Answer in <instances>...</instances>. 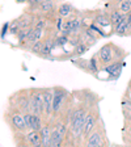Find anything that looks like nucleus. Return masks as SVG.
Returning <instances> with one entry per match:
<instances>
[{
  "instance_id": "f257e3e1",
  "label": "nucleus",
  "mask_w": 131,
  "mask_h": 147,
  "mask_svg": "<svg viewBox=\"0 0 131 147\" xmlns=\"http://www.w3.org/2000/svg\"><path fill=\"white\" fill-rule=\"evenodd\" d=\"M88 116V110L84 108L73 110L71 114V131H72L73 138H77L79 135H83V129H84V122Z\"/></svg>"
},
{
  "instance_id": "5701e85b",
  "label": "nucleus",
  "mask_w": 131,
  "mask_h": 147,
  "mask_svg": "<svg viewBox=\"0 0 131 147\" xmlns=\"http://www.w3.org/2000/svg\"><path fill=\"white\" fill-rule=\"evenodd\" d=\"M96 58L97 57H93L91 61H88V71L89 72H98V68H97V62H96Z\"/></svg>"
},
{
  "instance_id": "bb28decb",
  "label": "nucleus",
  "mask_w": 131,
  "mask_h": 147,
  "mask_svg": "<svg viewBox=\"0 0 131 147\" xmlns=\"http://www.w3.org/2000/svg\"><path fill=\"white\" fill-rule=\"evenodd\" d=\"M55 41H56V45H58V46H63V45H66V43L68 42V37L64 36V34H62V36L58 37Z\"/></svg>"
},
{
  "instance_id": "b1692460",
  "label": "nucleus",
  "mask_w": 131,
  "mask_h": 147,
  "mask_svg": "<svg viewBox=\"0 0 131 147\" xmlns=\"http://www.w3.org/2000/svg\"><path fill=\"white\" fill-rule=\"evenodd\" d=\"M96 22L98 25H102V26H109L112 25V21H110V17H105V16H98L96 18Z\"/></svg>"
},
{
  "instance_id": "a878e982",
  "label": "nucleus",
  "mask_w": 131,
  "mask_h": 147,
  "mask_svg": "<svg viewBox=\"0 0 131 147\" xmlns=\"http://www.w3.org/2000/svg\"><path fill=\"white\" fill-rule=\"evenodd\" d=\"M87 51V45L85 43H79V45L76 46V49H75V53L76 54H79V55H81V54H84V53Z\"/></svg>"
},
{
  "instance_id": "cd10ccee",
  "label": "nucleus",
  "mask_w": 131,
  "mask_h": 147,
  "mask_svg": "<svg viewBox=\"0 0 131 147\" xmlns=\"http://www.w3.org/2000/svg\"><path fill=\"white\" fill-rule=\"evenodd\" d=\"M43 0H28V3L32 4V5H37V4H41Z\"/></svg>"
},
{
  "instance_id": "a211bd4d",
  "label": "nucleus",
  "mask_w": 131,
  "mask_h": 147,
  "mask_svg": "<svg viewBox=\"0 0 131 147\" xmlns=\"http://www.w3.org/2000/svg\"><path fill=\"white\" fill-rule=\"evenodd\" d=\"M71 12H72V7H71L68 3L62 4V5L58 8V13H59V16H62V17H67L68 15H71Z\"/></svg>"
},
{
  "instance_id": "393cba45",
  "label": "nucleus",
  "mask_w": 131,
  "mask_h": 147,
  "mask_svg": "<svg viewBox=\"0 0 131 147\" xmlns=\"http://www.w3.org/2000/svg\"><path fill=\"white\" fill-rule=\"evenodd\" d=\"M55 129L58 130L59 133H60L63 137H66V134H67V125L63 122H58L56 123V126H55Z\"/></svg>"
},
{
  "instance_id": "dca6fc26",
  "label": "nucleus",
  "mask_w": 131,
  "mask_h": 147,
  "mask_svg": "<svg viewBox=\"0 0 131 147\" xmlns=\"http://www.w3.org/2000/svg\"><path fill=\"white\" fill-rule=\"evenodd\" d=\"M125 13L121 11V9H114V11H112V13H110V21H112V25H114L116 26L117 24H119V22L122 21V18L125 17Z\"/></svg>"
},
{
  "instance_id": "2eb2a0df",
  "label": "nucleus",
  "mask_w": 131,
  "mask_h": 147,
  "mask_svg": "<svg viewBox=\"0 0 131 147\" xmlns=\"http://www.w3.org/2000/svg\"><path fill=\"white\" fill-rule=\"evenodd\" d=\"M63 135L60 134V133L56 130V129H54L51 131V138H50V146L51 147H56V146H60L62 142H63Z\"/></svg>"
},
{
  "instance_id": "20e7f679",
  "label": "nucleus",
  "mask_w": 131,
  "mask_h": 147,
  "mask_svg": "<svg viewBox=\"0 0 131 147\" xmlns=\"http://www.w3.org/2000/svg\"><path fill=\"white\" fill-rule=\"evenodd\" d=\"M67 96V92L63 88H52V113H58L63 105V100Z\"/></svg>"
},
{
  "instance_id": "c756f323",
  "label": "nucleus",
  "mask_w": 131,
  "mask_h": 147,
  "mask_svg": "<svg viewBox=\"0 0 131 147\" xmlns=\"http://www.w3.org/2000/svg\"><path fill=\"white\" fill-rule=\"evenodd\" d=\"M62 22H63V18L62 16L58 18V21H56V26H58V30H62Z\"/></svg>"
},
{
  "instance_id": "1a4fd4ad",
  "label": "nucleus",
  "mask_w": 131,
  "mask_h": 147,
  "mask_svg": "<svg viewBox=\"0 0 131 147\" xmlns=\"http://www.w3.org/2000/svg\"><path fill=\"white\" fill-rule=\"evenodd\" d=\"M102 138H104L102 131H101L100 129H97V130H95L92 134H89V138H88V141H87V144L91 146V147L101 146V144H102Z\"/></svg>"
},
{
  "instance_id": "473e14b6",
  "label": "nucleus",
  "mask_w": 131,
  "mask_h": 147,
  "mask_svg": "<svg viewBox=\"0 0 131 147\" xmlns=\"http://www.w3.org/2000/svg\"><path fill=\"white\" fill-rule=\"evenodd\" d=\"M130 100H131V92H130Z\"/></svg>"
},
{
  "instance_id": "f3484780",
  "label": "nucleus",
  "mask_w": 131,
  "mask_h": 147,
  "mask_svg": "<svg viewBox=\"0 0 131 147\" xmlns=\"http://www.w3.org/2000/svg\"><path fill=\"white\" fill-rule=\"evenodd\" d=\"M55 46H56V41L51 40V38L46 40V42H45V45H43V49H42V53H41V55H43V57H49V55L52 53V50H54Z\"/></svg>"
},
{
  "instance_id": "6ab92c4d",
  "label": "nucleus",
  "mask_w": 131,
  "mask_h": 147,
  "mask_svg": "<svg viewBox=\"0 0 131 147\" xmlns=\"http://www.w3.org/2000/svg\"><path fill=\"white\" fill-rule=\"evenodd\" d=\"M41 37H42V28H38V26H37L36 29H33V33H32V36H30V40H29V42H30V43L37 42V41L41 40Z\"/></svg>"
},
{
  "instance_id": "39448f33",
  "label": "nucleus",
  "mask_w": 131,
  "mask_h": 147,
  "mask_svg": "<svg viewBox=\"0 0 131 147\" xmlns=\"http://www.w3.org/2000/svg\"><path fill=\"white\" fill-rule=\"evenodd\" d=\"M80 28H81V21H80L79 18H76V17L70 18V20H67V21L64 22V28L62 29V34L68 36L71 33L77 32Z\"/></svg>"
},
{
  "instance_id": "f8f14e48",
  "label": "nucleus",
  "mask_w": 131,
  "mask_h": 147,
  "mask_svg": "<svg viewBox=\"0 0 131 147\" xmlns=\"http://www.w3.org/2000/svg\"><path fill=\"white\" fill-rule=\"evenodd\" d=\"M11 125H13L17 130H25V129H28L24 116L17 114V113H15L12 117H11Z\"/></svg>"
},
{
  "instance_id": "7ed1b4c3",
  "label": "nucleus",
  "mask_w": 131,
  "mask_h": 147,
  "mask_svg": "<svg viewBox=\"0 0 131 147\" xmlns=\"http://www.w3.org/2000/svg\"><path fill=\"white\" fill-rule=\"evenodd\" d=\"M30 109H32V113L43 116V91L42 89L34 91V93H32Z\"/></svg>"
},
{
  "instance_id": "9b49d317",
  "label": "nucleus",
  "mask_w": 131,
  "mask_h": 147,
  "mask_svg": "<svg viewBox=\"0 0 131 147\" xmlns=\"http://www.w3.org/2000/svg\"><path fill=\"white\" fill-rule=\"evenodd\" d=\"M26 141L32 146H42V141H41V133L40 130H30L26 134Z\"/></svg>"
},
{
  "instance_id": "9d476101",
  "label": "nucleus",
  "mask_w": 131,
  "mask_h": 147,
  "mask_svg": "<svg viewBox=\"0 0 131 147\" xmlns=\"http://www.w3.org/2000/svg\"><path fill=\"white\" fill-rule=\"evenodd\" d=\"M104 70L109 74L110 78L116 79V78L119 76V74H121V71H122V63H121L119 61L113 62V63H110V64H107V66H105Z\"/></svg>"
},
{
  "instance_id": "412c9836",
  "label": "nucleus",
  "mask_w": 131,
  "mask_h": 147,
  "mask_svg": "<svg viewBox=\"0 0 131 147\" xmlns=\"http://www.w3.org/2000/svg\"><path fill=\"white\" fill-rule=\"evenodd\" d=\"M40 8L42 9L43 12H50V11L54 8V4H52L51 0H43L42 3L40 4Z\"/></svg>"
},
{
  "instance_id": "423d86ee",
  "label": "nucleus",
  "mask_w": 131,
  "mask_h": 147,
  "mask_svg": "<svg viewBox=\"0 0 131 147\" xmlns=\"http://www.w3.org/2000/svg\"><path fill=\"white\" fill-rule=\"evenodd\" d=\"M96 122H97V113H93V112H88V116L85 118V122H84V129H83V137H88L91 134V131L93 130Z\"/></svg>"
},
{
  "instance_id": "0eeeda50",
  "label": "nucleus",
  "mask_w": 131,
  "mask_h": 147,
  "mask_svg": "<svg viewBox=\"0 0 131 147\" xmlns=\"http://www.w3.org/2000/svg\"><path fill=\"white\" fill-rule=\"evenodd\" d=\"M43 91V116H50L52 112V89Z\"/></svg>"
},
{
  "instance_id": "4be33fe9",
  "label": "nucleus",
  "mask_w": 131,
  "mask_h": 147,
  "mask_svg": "<svg viewBox=\"0 0 131 147\" xmlns=\"http://www.w3.org/2000/svg\"><path fill=\"white\" fill-rule=\"evenodd\" d=\"M43 45H45V42H41L40 41H37V42H33L32 43V51L33 53H37V54H41L42 53V49H43Z\"/></svg>"
},
{
  "instance_id": "aec40b11",
  "label": "nucleus",
  "mask_w": 131,
  "mask_h": 147,
  "mask_svg": "<svg viewBox=\"0 0 131 147\" xmlns=\"http://www.w3.org/2000/svg\"><path fill=\"white\" fill-rule=\"evenodd\" d=\"M119 9L122 11L125 15L131 12V0H123L119 3Z\"/></svg>"
},
{
  "instance_id": "ddd939ff",
  "label": "nucleus",
  "mask_w": 131,
  "mask_h": 147,
  "mask_svg": "<svg viewBox=\"0 0 131 147\" xmlns=\"http://www.w3.org/2000/svg\"><path fill=\"white\" fill-rule=\"evenodd\" d=\"M42 127V116L36 113H30V122H29V129L30 130H41Z\"/></svg>"
},
{
  "instance_id": "6e6552de",
  "label": "nucleus",
  "mask_w": 131,
  "mask_h": 147,
  "mask_svg": "<svg viewBox=\"0 0 131 147\" xmlns=\"http://www.w3.org/2000/svg\"><path fill=\"white\" fill-rule=\"evenodd\" d=\"M131 28V12L127 13L125 17L122 18V21L116 25V33L117 34H126L127 30Z\"/></svg>"
},
{
  "instance_id": "4468645a",
  "label": "nucleus",
  "mask_w": 131,
  "mask_h": 147,
  "mask_svg": "<svg viewBox=\"0 0 131 147\" xmlns=\"http://www.w3.org/2000/svg\"><path fill=\"white\" fill-rule=\"evenodd\" d=\"M41 133V141H42V146H50V138H51V130H50L49 125H43L40 130Z\"/></svg>"
},
{
  "instance_id": "7c9ffc66",
  "label": "nucleus",
  "mask_w": 131,
  "mask_h": 147,
  "mask_svg": "<svg viewBox=\"0 0 131 147\" xmlns=\"http://www.w3.org/2000/svg\"><path fill=\"white\" fill-rule=\"evenodd\" d=\"M25 1H28V0H16V3H25Z\"/></svg>"
},
{
  "instance_id": "2f4dec72",
  "label": "nucleus",
  "mask_w": 131,
  "mask_h": 147,
  "mask_svg": "<svg viewBox=\"0 0 131 147\" xmlns=\"http://www.w3.org/2000/svg\"><path fill=\"white\" fill-rule=\"evenodd\" d=\"M116 1H118V3H121V1H123V0H116Z\"/></svg>"
},
{
  "instance_id": "c85d7f7f",
  "label": "nucleus",
  "mask_w": 131,
  "mask_h": 147,
  "mask_svg": "<svg viewBox=\"0 0 131 147\" xmlns=\"http://www.w3.org/2000/svg\"><path fill=\"white\" fill-rule=\"evenodd\" d=\"M8 28H9V24H5L3 26V32H1V38H4V36H5V33L8 32Z\"/></svg>"
},
{
  "instance_id": "f03ea898",
  "label": "nucleus",
  "mask_w": 131,
  "mask_h": 147,
  "mask_svg": "<svg viewBox=\"0 0 131 147\" xmlns=\"http://www.w3.org/2000/svg\"><path fill=\"white\" fill-rule=\"evenodd\" d=\"M117 53H122V50H119L117 46L112 45V43H106L100 49L97 54V58L100 61V63L102 66H107V64L113 63V62L118 61V57H117Z\"/></svg>"
}]
</instances>
